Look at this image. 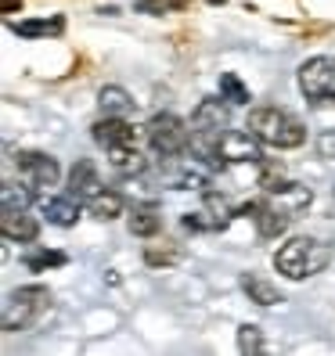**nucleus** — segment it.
Masks as SVG:
<instances>
[{
  "mask_svg": "<svg viewBox=\"0 0 335 356\" xmlns=\"http://www.w3.org/2000/svg\"><path fill=\"white\" fill-rule=\"evenodd\" d=\"M231 134V112H227L224 97H205L198 101V108L192 115V148L198 159H205L209 165L220 162V144Z\"/></svg>",
  "mask_w": 335,
  "mask_h": 356,
  "instance_id": "nucleus-1",
  "label": "nucleus"
},
{
  "mask_svg": "<svg viewBox=\"0 0 335 356\" xmlns=\"http://www.w3.org/2000/svg\"><path fill=\"white\" fill-rule=\"evenodd\" d=\"M260 144L267 148H278V152H288V148H299L306 140V130L296 115H288L285 108H274V104H263V108H253L249 112V127Z\"/></svg>",
  "mask_w": 335,
  "mask_h": 356,
  "instance_id": "nucleus-2",
  "label": "nucleus"
},
{
  "mask_svg": "<svg viewBox=\"0 0 335 356\" xmlns=\"http://www.w3.org/2000/svg\"><path fill=\"white\" fill-rule=\"evenodd\" d=\"M328 259H332L328 245H321L318 238H292L274 252V270L288 281H306L313 274H321Z\"/></svg>",
  "mask_w": 335,
  "mask_h": 356,
  "instance_id": "nucleus-3",
  "label": "nucleus"
},
{
  "mask_svg": "<svg viewBox=\"0 0 335 356\" xmlns=\"http://www.w3.org/2000/svg\"><path fill=\"white\" fill-rule=\"evenodd\" d=\"M299 90L313 108H335V58L318 54L299 65Z\"/></svg>",
  "mask_w": 335,
  "mask_h": 356,
  "instance_id": "nucleus-4",
  "label": "nucleus"
},
{
  "mask_svg": "<svg viewBox=\"0 0 335 356\" xmlns=\"http://www.w3.org/2000/svg\"><path fill=\"white\" fill-rule=\"evenodd\" d=\"M51 302V291L44 284H26L8 296L4 302V317H0V324H4V331H26L40 313L47 309Z\"/></svg>",
  "mask_w": 335,
  "mask_h": 356,
  "instance_id": "nucleus-5",
  "label": "nucleus"
},
{
  "mask_svg": "<svg viewBox=\"0 0 335 356\" xmlns=\"http://www.w3.org/2000/svg\"><path fill=\"white\" fill-rule=\"evenodd\" d=\"M144 134H148V144H152V152L159 159H180L187 152V144H192V134H187L184 119H177L173 112L152 115L148 127H144Z\"/></svg>",
  "mask_w": 335,
  "mask_h": 356,
  "instance_id": "nucleus-6",
  "label": "nucleus"
},
{
  "mask_svg": "<svg viewBox=\"0 0 335 356\" xmlns=\"http://www.w3.org/2000/svg\"><path fill=\"white\" fill-rule=\"evenodd\" d=\"M15 170L22 177V184H29L33 191H47L61 180L58 159H51L47 152H18L15 155Z\"/></svg>",
  "mask_w": 335,
  "mask_h": 356,
  "instance_id": "nucleus-7",
  "label": "nucleus"
},
{
  "mask_svg": "<svg viewBox=\"0 0 335 356\" xmlns=\"http://www.w3.org/2000/svg\"><path fill=\"white\" fill-rule=\"evenodd\" d=\"M310 202H313V195H310L306 184H278V187H270V191H267L263 205H270L274 213H281L288 220H299L310 209Z\"/></svg>",
  "mask_w": 335,
  "mask_h": 356,
  "instance_id": "nucleus-8",
  "label": "nucleus"
},
{
  "mask_svg": "<svg viewBox=\"0 0 335 356\" xmlns=\"http://www.w3.org/2000/svg\"><path fill=\"white\" fill-rule=\"evenodd\" d=\"M220 162H249V165L263 162V155L256 148V134L253 130H249V134L231 130L224 137V144H220Z\"/></svg>",
  "mask_w": 335,
  "mask_h": 356,
  "instance_id": "nucleus-9",
  "label": "nucleus"
},
{
  "mask_svg": "<svg viewBox=\"0 0 335 356\" xmlns=\"http://www.w3.org/2000/svg\"><path fill=\"white\" fill-rule=\"evenodd\" d=\"M94 140L104 152L119 148V144H134V127L127 122V115H104L94 122Z\"/></svg>",
  "mask_w": 335,
  "mask_h": 356,
  "instance_id": "nucleus-10",
  "label": "nucleus"
},
{
  "mask_svg": "<svg viewBox=\"0 0 335 356\" xmlns=\"http://www.w3.org/2000/svg\"><path fill=\"white\" fill-rule=\"evenodd\" d=\"M0 230H4L8 241L26 245V241H36V238H40V220L29 216L26 209H11V213L0 216Z\"/></svg>",
  "mask_w": 335,
  "mask_h": 356,
  "instance_id": "nucleus-11",
  "label": "nucleus"
},
{
  "mask_svg": "<svg viewBox=\"0 0 335 356\" xmlns=\"http://www.w3.org/2000/svg\"><path fill=\"white\" fill-rule=\"evenodd\" d=\"M101 191V180H98V170L87 162V159H79L72 170H69V195L79 198V202H91L94 195Z\"/></svg>",
  "mask_w": 335,
  "mask_h": 356,
  "instance_id": "nucleus-12",
  "label": "nucleus"
},
{
  "mask_svg": "<svg viewBox=\"0 0 335 356\" xmlns=\"http://www.w3.org/2000/svg\"><path fill=\"white\" fill-rule=\"evenodd\" d=\"M40 213L47 216V223L54 227H76L79 220V198H47L44 205H40Z\"/></svg>",
  "mask_w": 335,
  "mask_h": 356,
  "instance_id": "nucleus-13",
  "label": "nucleus"
},
{
  "mask_svg": "<svg viewBox=\"0 0 335 356\" xmlns=\"http://www.w3.org/2000/svg\"><path fill=\"white\" fill-rule=\"evenodd\" d=\"M109 162H112V170L123 173V177H137L144 173V155L137 152V144H119V148H109Z\"/></svg>",
  "mask_w": 335,
  "mask_h": 356,
  "instance_id": "nucleus-14",
  "label": "nucleus"
},
{
  "mask_svg": "<svg viewBox=\"0 0 335 356\" xmlns=\"http://www.w3.org/2000/svg\"><path fill=\"white\" fill-rule=\"evenodd\" d=\"M242 291L249 296V302H256V306H278L281 302V291L260 274H242Z\"/></svg>",
  "mask_w": 335,
  "mask_h": 356,
  "instance_id": "nucleus-15",
  "label": "nucleus"
},
{
  "mask_svg": "<svg viewBox=\"0 0 335 356\" xmlns=\"http://www.w3.org/2000/svg\"><path fill=\"white\" fill-rule=\"evenodd\" d=\"M98 104H101L104 115H130L134 112V97L123 90V87H101Z\"/></svg>",
  "mask_w": 335,
  "mask_h": 356,
  "instance_id": "nucleus-16",
  "label": "nucleus"
},
{
  "mask_svg": "<svg viewBox=\"0 0 335 356\" xmlns=\"http://www.w3.org/2000/svg\"><path fill=\"white\" fill-rule=\"evenodd\" d=\"M87 213H91L94 220H104V223H109V220H116V216L123 213V198H119L116 191H104V187H101V191L87 202Z\"/></svg>",
  "mask_w": 335,
  "mask_h": 356,
  "instance_id": "nucleus-17",
  "label": "nucleus"
},
{
  "mask_svg": "<svg viewBox=\"0 0 335 356\" xmlns=\"http://www.w3.org/2000/svg\"><path fill=\"white\" fill-rule=\"evenodd\" d=\"M61 29H65L61 18H36V22H15L11 26V33L26 36V40H33V36H58Z\"/></svg>",
  "mask_w": 335,
  "mask_h": 356,
  "instance_id": "nucleus-18",
  "label": "nucleus"
},
{
  "mask_svg": "<svg viewBox=\"0 0 335 356\" xmlns=\"http://www.w3.org/2000/svg\"><path fill=\"white\" fill-rule=\"evenodd\" d=\"M159 227H162V216L155 213V209H134L130 230H134L137 238H152V234H159Z\"/></svg>",
  "mask_w": 335,
  "mask_h": 356,
  "instance_id": "nucleus-19",
  "label": "nucleus"
},
{
  "mask_svg": "<svg viewBox=\"0 0 335 356\" xmlns=\"http://www.w3.org/2000/svg\"><path fill=\"white\" fill-rule=\"evenodd\" d=\"M220 97L227 101V104H249L253 97H249V87L235 76V72H224L220 76Z\"/></svg>",
  "mask_w": 335,
  "mask_h": 356,
  "instance_id": "nucleus-20",
  "label": "nucleus"
},
{
  "mask_svg": "<svg viewBox=\"0 0 335 356\" xmlns=\"http://www.w3.org/2000/svg\"><path fill=\"white\" fill-rule=\"evenodd\" d=\"M0 202H4V213H11V209H29L33 202V187H18V184H4L0 187Z\"/></svg>",
  "mask_w": 335,
  "mask_h": 356,
  "instance_id": "nucleus-21",
  "label": "nucleus"
},
{
  "mask_svg": "<svg viewBox=\"0 0 335 356\" xmlns=\"http://www.w3.org/2000/svg\"><path fill=\"white\" fill-rule=\"evenodd\" d=\"M238 349L242 353H260L263 349V334H260L256 324H242L238 327Z\"/></svg>",
  "mask_w": 335,
  "mask_h": 356,
  "instance_id": "nucleus-22",
  "label": "nucleus"
},
{
  "mask_svg": "<svg viewBox=\"0 0 335 356\" xmlns=\"http://www.w3.org/2000/svg\"><path fill=\"white\" fill-rule=\"evenodd\" d=\"M61 263H65V256H61V252H40V256H29V259H26V266L36 270V274H40L44 266H61Z\"/></svg>",
  "mask_w": 335,
  "mask_h": 356,
  "instance_id": "nucleus-23",
  "label": "nucleus"
},
{
  "mask_svg": "<svg viewBox=\"0 0 335 356\" xmlns=\"http://www.w3.org/2000/svg\"><path fill=\"white\" fill-rule=\"evenodd\" d=\"M18 4H22V0H0V11H4V15H11Z\"/></svg>",
  "mask_w": 335,
  "mask_h": 356,
  "instance_id": "nucleus-24",
  "label": "nucleus"
}]
</instances>
